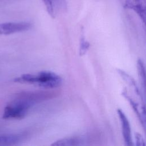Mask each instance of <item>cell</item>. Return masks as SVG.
I'll use <instances>...</instances> for the list:
<instances>
[{
    "label": "cell",
    "mask_w": 146,
    "mask_h": 146,
    "mask_svg": "<svg viewBox=\"0 0 146 146\" xmlns=\"http://www.w3.org/2000/svg\"><path fill=\"white\" fill-rule=\"evenodd\" d=\"M55 94L50 91H25L17 94L4 108V119H21L36 104L51 99Z\"/></svg>",
    "instance_id": "6da1fadb"
},
{
    "label": "cell",
    "mask_w": 146,
    "mask_h": 146,
    "mask_svg": "<svg viewBox=\"0 0 146 146\" xmlns=\"http://www.w3.org/2000/svg\"><path fill=\"white\" fill-rule=\"evenodd\" d=\"M17 83H28L38 86L45 88H54L62 83V78L55 72L50 71H42L37 74H25L14 79Z\"/></svg>",
    "instance_id": "7a4b0ae2"
},
{
    "label": "cell",
    "mask_w": 146,
    "mask_h": 146,
    "mask_svg": "<svg viewBox=\"0 0 146 146\" xmlns=\"http://www.w3.org/2000/svg\"><path fill=\"white\" fill-rule=\"evenodd\" d=\"M32 25L27 22H6L0 23V35H9L30 30Z\"/></svg>",
    "instance_id": "3957f363"
},
{
    "label": "cell",
    "mask_w": 146,
    "mask_h": 146,
    "mask_svg": "<svg viewBox=\"0 0 146 146\" xmlns=\"http://www.w3.org/2000/svg\"><path fill=\"white\" fill-rule=\"evenodd\" d=\"M124 7L132 10L140 18L144 23L145 21V0H124Z\"/></svg>",
    "instance_id": "277c9868"
},
{
    "label": "cell",
    "mask_w": 146,
    "mask_h": 146,
    "mask_svg": "<svg viewBox=\"0 0 146 146\" xmlns=\"http://www.w3.org/2000/svg\"><path fill=\"white\" fill-rule=\"evenodd\" d=\"M117 112L121 121L122 134L124 140L125 144L126 145L131 146L133 145V143L132 140L131 129L129 120L121 109H117Z\"/></svg>",
    "instance_id": "5b68a950"
},
{
    "label": "cell",
    "mask_w": 146,
    "mask_h": 146,
    "mask_svg": "<svg viewBox=\"0 0 146 146\" xmlns=\"http://www.w3.org/2000/svg\"><path fill=\"white\" fill-rule=\"evenodd\" d=\"M44 4L48 14L54 18L56 15L64 9L65 0H41Z\"/></svg>",
    "instance_id": "8992f818"
},
{
    "label": "cell",
    "mask_w": 146,
    "mask_h": 146,
    "mask_svg": "<svg viewBox=\"0 0 146 146\" xmlns=\"http://www.w3.org/2000/svg\"><path fill=\"white\" fill-rule=\"evenodd\" d=\"M27 137L25 133H8L0 135V146L14 145L23 141Z\"/></svg>",
    "instance_id": "52a82bcc"
},
{
    "label": "cell",
    "mask_w": 146,
    "mask_h": 146,
    "mask_svg": "<svg viewBox=\"0 0 146 146\" xmlns=\"http://www.w3.org/2000/svg\"><path fill=\"white\" fill-rule=\"evenodd\" d=\"M84 139L79 136L68 137L60 139L51 144L52 146H74L81 145L83 144Z\"/></svg>",
    "instance_id": "ba28073f"
},
{
    "label": "cell",
    "mask_w": 146,
    "mask_h": 146,
    "mask_svg": "<svg viewBox=\"0 0 146 146\" xmlns=\"http://www.w3.org/2000/svg\"><path fill=\"white\" fill-rule=\"evenodd\" d=\"M117 71L118 72V74L122 77V78L132 87L133 88L134 91H135V92L136 93V94L138 95L139 96H141V93L140 91L137 86L136 82L135 81V80L131 77L129 75H128L127 72H125V71H123L122 70L120 69H117Z\"/></svg>",
    "instance_id": "9c48e42d"
},
{
    "label": "cell",
    "mask_w": 146,
    "mask_h": 146,
    "mask_svg": "<svg viewBox=\"0 0 146 146\" xmlns=\"http://www.w3.org/2000/svg\"><path fill=\"white\" fill-rule=\"evenodd\" d=\"M122 95L125 98L127 99V100L129 102L131 107H132L135 113H136V115H137V116L139 118V120H140L141 124H142L143 127L144 128H145V123L143 119V117H142V115H141V113H140L139 110V108H138V106H137V104L128 95V94H127V92H126L125 90H124L122 92Z\"/></svg>",
    "instance_id": "30bf717a"
},
{
    "label": "cell",
    "mask_w": 146,
    "mask_h": 146,
    "mask_svg": "<svg viewBox=\"0 0 146 146\" xmlns=\"http://www.w3.org/2000/svg\"><path fill=\"white\" fill-rule=\"evenodd\" d=\"M137 67L138 70V74L141 85H143V88H145V67L143 62L141 59H139L137 62Z\"/></svg>",
    "instance_id": "8fae6325"
},
{
    "label": "cell",
    "mask_w": 146,
    "mask_h": 146,
    "mask_svg": "<svg viewBox=\"0 0 146 146\" xmlns=\"http://www.w3.org/2000/svg\"><path fill=\"white\" fill-rule=\"evenodd\" d=\"M90 43L86 40L84 34L82 33L80 39V47H79V55L80 56L84 55L88 51L90 47Z\"/></svg>",
    "instance_id": "7c38bea8"
},
{
    "label": "cell",
    "mask_w": 146,
    "mask_h": 146,
    "mask_svg": "<svg viewBox=\"0 0 146 146\" xmlns=\"http://www.w3.org/2000/svg\"><path fill=\"white\" fill-rule=\"evenodd\" d=\"M135 139H136V143L137 145H144V139L142 137V136L139 133H135Z\"/></svg>",
    "instance_id": "4fadbf2b"
}]
</instances>
